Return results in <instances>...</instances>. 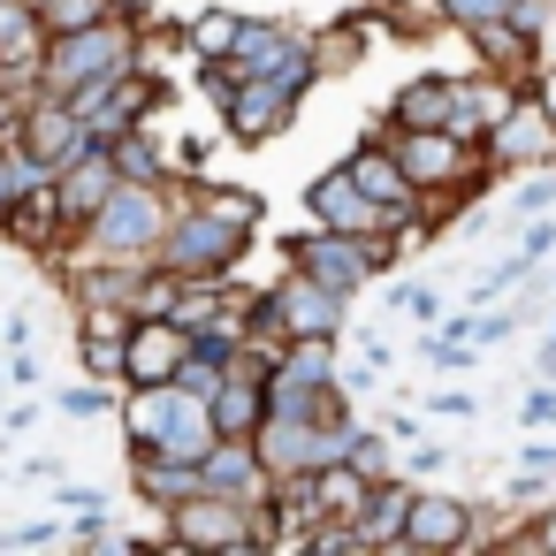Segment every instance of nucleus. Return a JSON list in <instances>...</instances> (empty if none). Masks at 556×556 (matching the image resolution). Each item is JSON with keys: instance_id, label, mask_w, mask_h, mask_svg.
<instances>
[{"instance_id": "30", "label": "nucleus", "mask_w": 556, "mask_h": 556, "mask_svg": "<svg viewBox=\"0 0 556 556\" xmlns=\"http://www.w3.org/2000/svg\"><path fill=\"white\" fill-rule=\"evenodd\" d=\"M381 434H389V442H419V419H404V412H389V419H381Z\"/></svg>"}, {"instance_id": "11", "label": "nucleus", "mask_w": 556, "mask_h": 556, "mask_svg": "<svg viewBox=\"0 0 556 556\" xmlns=\"http://www.w3.org/2000/svg\"><path fill=\"white\" fill-rule=\"evenodd\" d=\"M465 47H472V70H488V77H510V85H533V70H541V39H526V31H510L503 16L495 24H472V31H457Z\"/></svg>"}, {"instance_id": "4", "label": "nucleus", "mask_w": 556, "mask_h": 556, "mask_svg": "<svg viewBox=\"0 0 556 556\" xmlns=\"http://www.w3.org/2000/svg\"><path fill=\"white\" fill-rule=\"evenodd\" d=\"M298 85H282V77H229V92L214 100L222 108V123H229V138L237 146H267V138H282L290 123H298Z\"/></svg>"}, {"instance_id": "15", "label": "nucleus", "mask_w": 556, "mask_h": 556, "mask_svg": "<svg viewBox=\"0 0 556 556\" xmlns=\"http://www.w3.org/2000/svg\"><path fill=\"white\" fill-rule=\"evenodd\" d=\"M503 214H510V222H533V214H556V168H510V191H503Z\"/></svg>"}, {"instance_id": "8", "label": "nucleus", "mask_w": 556, "mask_h": 556, "mask_svg": "<svg viewBox=\"0 0 556 556\" xmlns=\"http://www.w3.org/2000/svg\"><path fill=\"white\" fill-rule=\"evenodd\" d=\"M472 526H480V510H472L465 495H434V488H419L396 548H412V556H450V548H472Z\"/></svg>"}, {"instance_id": "22", "label": "nucleus", "mask_w": 556, "mask_h": 556, "mask_svg": "<svg viewBox=\"0 0 556 556\" xmlns=\"http://www.w3.org/2000/svg\"><path fill=\"white\" fill-rule=\"evenodd\" d=\"M518 320H526V305H510V313H472V343H510Z\"/></svg>"}, {"instance_id": "23", "label": "nucleus", "mask_w": 556, "mask_h": 556, "mask_svg": "<svg viewBox=\"0 0 556 556\" xmlns=\"http://www.w3.org/2000/svg\"><path fill=\"white\" fill-rule=\"evenodd\" d=\"M548 16H556V0H510V16H503V24H510V31H526V39H541V31H548Z\"/></svg>"}, {"instance_id": "26", "label": "nucleus", "mask_w": 556, "mask_h": 556, "mask_svg": "<svg viewBox=\"0 0 556 556\" xmlns=\"http://www.w3.org/2000/svg\"><path fill=\"white\" fill-rule=\"evenodd\" d=\"M510 541H518V548H548V556H556V510H541V526H518Z\"/></svg>"}, {"instance_id": "12", "label": "nucleus", "mask_w": 556, "mask_h": 556, "mask_svg": "<svg viewBox=\"0 0 556 556\" xmlns=\"http://www.w3.org/2000/svg\"><path fill=\"white\" fill-rule=\"evenodd\" d=\"M412 495H419L412 472L374 480V503H366V518H358V541H366V548H396V541H404V518H412Z\"/></svg>"}, {"instance_id": "13", "label": "nucleus", "mask_w": 556, "mask_h": 556, "mask_svg": "<svg viewBox=\"0 0 556 556\" xmlns=\"http://www.w3.org/2000/svg\"><path fill=\"white\" fill-rule=\"evenodd\" d=\"M374 39H381V24H374V16H351V24H336L328 39H313V70H320V77H351Z\"/></svg>"}, {"instance_id": "1", "label": "nucleus", "mask_w": 556, "mask_h": 556, "mask_svg": "<svg viewBox=\"0 0 556 556\" xmlns=\"http://www.w3.org/2000/svg\"><path fill=\"white\" fill-rule=\"evenodd\" d=\"M168 214H176L168 184H115L108 206L85 229H92V252L100 260H153L161 237H168Z\"/></svg>"}, {"instance_id": "17", "label": "nucleus", "mask_w": 556, "mask_h": 556, "mask_svg": "<svg viewBox=\"0 0 556 556\" xmlns=\"http://www.w3.org/2000/svg\"><path fill=\"white\" fill-rule=\"evenodd\" d=\"M237 31H244V16L206 9V16L191 24V54H199V62H229V54H237Z\"/></svg>"}, {"instance_id": "28", "label": "nucleus", "mask_w": 556, "mask_h": 556, "mask_svg": "<svg viewBox=\"0 0 556 556\" xmlns=\"http://www.w3.org/2000/svg\"><path fill=\"white\" fill-rule=\"evenodd\" d=\"M526 92H533V100H541V108H548V123H556V62H541V70H533V85H526Z\"/></svg>"}, {"instance_id": "25", "label": "nucleus", "mask_w": 556, "mask_h": 556, "mask_svg": "<svg viewBox=\"0 0 556 556\" xmlns=\"http://www.w3.org/2000/svg\"><path fill=\"white\" fill-rule=\"evenodd\" d=\"M427 412H434V419H472V412H480V396H472V389H434V396H427Z\"/></svg>"}, {"instance_id": "5", "label": "nucleus", "mask_w": 556, "mask_h": 556, "mask_svg": "<svg viewBox=\"0 0 556 556\" xmlns=\"http://www.w3.org/2000/svg\"><path fill=\"white\" fill-rule=\"evenodd\" d=\"M229 70H237V77H282V85H298V92L320 77V70H313V39H305L298 24H252V16H244V31H237Z\"/></svg>"}, {"instance_id": "9", "label": "nucleus", "mask_w": 556, "mask_h": 556, "mask_svg": "<svg viewBox=\"0 0 556 556\" xmlns=\"http://www.w3.org/2000/svg\"><path fill=\"white\" fill-rule=\"evenodd\" d=\"M305 214L320 222V229H343V237H389L396 229V214L389 206H374L343 168H328V176H313V191H305Z\"/></svg>"}, {"instance_id": "20", "label": "nucleus", "mask_w": 556, "mask_h": 556, "mask_svg": "<svg viewBox=\"0 0 556 556\" xmlns=\"http://www.w3.org/2000/svg\"><path fill=\"white\" fill-rule=\"evenodd\" d=\"M526 503H548V472H533V465L503 480V510H526Z\"/></svg>"}, {"instance_id": "10", "label": "nucleus", "mask_w": 556, "mask_h": 556, "mask_svg": "<svg viewBox=\"0 0 556 556\" xmlns=\"http://www.w3.org/2000/svg\"><path fill=\"white\" fill-rule=\"evenodd\" d=\"M389 130H457L465 138V77H412L389 92Z\"/></svg>"}, {"instance_id": "19", "label": "nucleus", "mask_w": 556, "mask_h": 556, "mask_svg": "<svg viewBox=\"0 0 556 556\" xmlns=\"http://www.w3.org/2000/svg\"><path fill=\"white\" fill-rule=\"evenodd\" d=\"M518 427H526V434H548V427H556V381H533V389H526Z\"/></svg>"}, {"instance_id": "31", "label": "nucleus", "mask_w": 556, "mask_h": 556, "mask_svg": "<svg viewBox=\"0 0 556 556\" xmlns=\"http://www.w3.org/2000/svg\"><path fill=\"white\" fill-rule=\"evenodd\" d=\"M548 298H556V275H548Z\"/></svg>"}, {"instance_id": "6", "label": "nucleus", "mask_w": 556, "mask_h": 556, "mask_svg": "<svg viewBox=\"0 0 556 556\" xmlns=\"http://www.w3.org/2000/svg\"><path fill=\"white\" fill-rule=\"evenodd\" d=\"M184 358H191V328H184L176 313H146V320H130V336H123V381H130V389L176 381Z\"/></svg>"}, {"instance_id": "3", "label": "nucleus", "mask_w": 556, "mask_h": 556, "mask_svg": "<svg viewBox=\"0 0 556 556\" xmlns=\"http://www.w3.org/2000/svg\"><path fill=\"white\" fill-rule=\"evenodd\" d=\"M168 518V548H267V526H260V503H237V495H184Z\"/></svg>"}, {"instance_id": "16", "label": "nucleus", "mask_w": 556, "mask_h": 556, "mask_svg": "<svg viewBox=\"0 0 556 556\" xmlns=\"http://www.w3.org/2000/svg\"><path fill=\"white\" fill-rule=\"evenodd\" d=\"M191 199L206 206V214H222V222H237V229H260V199L252 191H229V184H206V176H191Z\"/></svg>"}, {"instance_id": "14", "label": "nucleus", "mask_w": 556, "mask_h": 556, "mask_svg": "<svg viewBox=\"0 0 556 556\" xmlns=\"http://www.w3.org/2000/svg\"><path fill=\"white\" fill-rule=\"evenodd\" d=\"M366 16L389 31V39H442L450 24H442V0H366Z\"/></svg>"}, {"instance_id": "18", "label": "nucleus", "mask_w": 556, "mask_h": 556, "mask_svg": "<svg viewBox=\"0 0 556 556\" xmlns=\"http://www.w3.org/2000/svg\"><path fill=\"white\" fill-rule=\"evenodd\" d=\"M495 16H510V0H442L450 31H472V24H495Z\"/></svg>"}, {"instance_id": "29", "label": "nucleus", "mask_w": 556, "mask_h": 556, "mask_svg": "<svg viewBox=\"0 0 556 556\" xmlns=\"http://www.w3.org/2000/svg\"><path fill=\"white\" fill-rule=\"evenodd\" d=\"M62 412H108V396H100V389H70Z\"/></svg>"}, {"instance_id": "21", "label": "nucleus", "mask_w": 556, "mask_h": 556, "mask_svg": "<svg viewBox=\"0 0 556 556\" xmlns=\"http://www.w3.org/2000/svg\"><path fill=\"white\" fill-rule=\"evenodd\" d=\"M389 313H412V320H434L442 305H434V290H427V282H396V290H389Z\"/></svg>"}, {"instance_id": "24", "label": "nucleus", "mask_w": 556, "mask_h": 556, "mask_svg": "<svg viewBox=\"0 0 556 556\" xmlns=\"http://www.w3.org/2000/svg\"><path fill=\"white\" fill-rule=\"evenodd\" d=\"M548 252H556V222H541V214H533V222L518 229V260H533V267H541Z\"/></svg>"}, {"instance_id": "27", "label": "nucleus", "mask_w": 556, "mask_h": 556, "mask_svg": "<svg viewBox=\"0 0 556 556\" xmlns=\"http://www.w3.org/2000/svg\"><path fill=\"white\" fill-rule=\"evenodd\" d=\"M518 457H526L533 472H556V442H548V434H526V450H518Z\"/></svg>"}, {"instance_id": "2", "label": "nucleus", "mask_w": 556, "mask_h": 556, "mask_svg": "<svg viewBox=\"0 0 556 556\" xmlns=\"http://www.w3.org/2000/svg\"><path fill=\"white\" fill-rule=\"evenodd\" d=\"M244 244H252V229H237V222H222V214H206L199 199H176V214H168V237H161V267L168 275H229L237 260H244Z\"/></svg>"}, {"instance_id": "7", "label": "nucleus", "mask_w": 556, "mask_h": 556, "mask_svg": "<svg viewBox=\"0 0 556 556\" xmlns=\"http://www.w3.org/2000/svg\"><path fill=\"white\" fill-rule=\"evenodd\" d=\"M488 146V161L510 176V168H556V123H548V108L533 100V92H518L510 100V115L480 138Z\"/></svg>"}]
</instances>
